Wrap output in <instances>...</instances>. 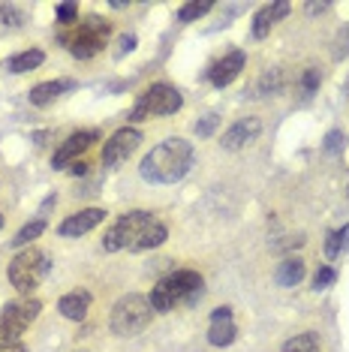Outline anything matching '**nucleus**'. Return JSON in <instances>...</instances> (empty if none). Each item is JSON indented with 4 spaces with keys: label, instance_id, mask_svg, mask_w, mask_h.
<instances>
[{
    "label": "nucleus",
    "instance_id": "obj_20",
    "mask_svg": "<svg viewBox=\"0 0 349 352\" xmlns=\"http://www.w3.org/2000/svg\"><path fill=\"white\" fill-rule=\"evenodd\" d=\"M214 10V3H208V0H193V3H184L178 10V21H184V25H190V21H196V19H202V15H208Z\"/></svg>",
    "mask_w": 349,
    "mask_h": 352
},
{
    "label": "nucleus",
    "instance_id": "obj_30",
    "mask_svg": "<svg viewBox=\"0 0 349 352\" xmlns=\"http://www.w3.org/2000/svg\"><path fill=\"white\" fill-rule=\"evenodd\" d=\"M340 139H344V133H337V130H335V133H328V139H325V148H328L331 154H335V151L340 148Z\"/></svg>",
    "mask_w": 349,
    "mask_h": 352
},
{
    "label": "nucleus",
    "instance_id": "obj_28",
    "mask_svg": "<svg viewBox=\"0 0 349 352\" xmlns=\"http://www.w3.org/2000/svg\"><path fill=\"white\" fill-rule=\"evenodd\" d=\"M346 54H349V28L340 30L337 45H335V58H346Z\"/></svg>",
    "mask_w": 349,
    "mask_h": 352
},
{
    "label": "nucleus",
    "instance_id": "obj_18",
    "mask_svg": "<svg viewBox=\"0 0 349 352\" xmlns=\"http://www.w3.org/2000/svg\"><path fill=\"white\" fill-rule=\"evenodd\" d=\"M69 87H73V82H43V85L30 87L27 97L34 106H49V102H54L63 91H69Z\"/></svg>",
    "mask_w": 349,
    "mask_h": 352
},
{
    "label": "nucleus",
    "instance_id": "obj_3",
    "mask_svg": "<svg viewBox=\"0 0 349 352\" xmlns=\"http://www.w3.org/2000/svg\"><path fill=\"white\" fill-rule=\"evenodd\" d=\"M157 223V217L150 211H130L124 217H117L112 223V229L102 235V250L106 253H117V250H139L145 232Z\"/></svg>",
    "mask_w": 349,
    "mask_h": 352
},
{
    "label": "nucleus",
    "instance_id": "obj_33",
    "mask_svg": "<svg viewBox=\"0 0 349 352\" xmlns=\"http://www.w3.org/2000/svg\"><path fill=\"white\" fill-rule=\"evenodd\" d=\"M87 172V163H73V169H69V175H85Z\"/></svg>",
    "mask_w": 349,
    "mask_h": 352
},
{
    "label": "nucleus",
    "instance_id": "obj_7",
    "mask_svg": "<svg viewBox=\"0 0 349 352\" xmlns=\"http://www.w3.org/2000/svg\"><path fill=\"white\" fill-rule=\"evenodd\" d=\"M49 274V256L39 247H27L10 262V283L21 295H30Z\"/></svg>",
    "mask_w": 349,
    "mask_h": 352
},
{
    "label": "nucleus",
    "instance_id": "obj_19",
    "mask_svg": "<svg viewBox=\"0 0 349 352\" xmlns=\"http://www.w3.org/2000/svg\"><path fill=\"white\" fill-rule=\"evenodd\" d=\"M45 60V54L39 52V49H30V52H21V54H15V58L6 60V73H12V76H21V73H30V69H36L39 63Z\"/></svg>",
    "mask_w": 349,
    "mask_h": 352
},
{
    "label": "nucleus",
    "instance_id": "obj_2",
    "mask_svg": "<svg viewBox=\"0 0 349 352\" xmlns=\"http://www.w3.org/2000/svg\"><path fill=\"white\" fill-rule=\"evenodd\" d=\"M202 289H205V280H202L199 271L181 268V271L166 274L160 283L150 289L148 301H150V307H154V314H169V310H174V307L196 304L202 298Z\"/></svg>",
    "mask_w": 349,
    "mask_h": 352
},
{
    "label": "nucleus",
    "instance_id": "obj_32",
    "mask_svg": "<svg viewBox=\"0 0 349 352\" xmlns=\"http://www.w3.org/2000/svg\"><path fill=\"white\" fill-rule=\"evenodd\" d=\"M0 352H27V346L25 343H12V346H3Z\"/></svg>",
    "mask_w": 349,
    "mask_h": 352
},
{
    "label": "nucleus",
    "instance_id": "obj_23",
    "mask_svg": "<svg viewBox=\"0 0 349 352\" xmlns=\"http://www.w3.org/2000/svg\"><path fill=\"white\" fill-rule=\"evenodd\" d=\"M346 238H349V226L337 229V232H331L328 241H325V256H328V259H335V256L346 247Z\"/></svg>",
    "mask_w": 349,
    "mask_h": 352
},
{
    "label": "nucleus",
    "instance_id": "obj_24",
    "mask_svg": "<svg viewBox=\"0 0 349 352\" xmlns=\"http://www.w3.org/2000/svg\"><path fill=\"white\" fill-rule=\"evenodd\" d=\"M335 280H337V271L328 268V265H322V268L313 274V286H316V289H325V286H331Z\"/></svg>",
    "mask_w": 349,
    "mask_h": 352
},
{
    "label": "nucleus",
    "instance_id": "obj_13",
    "mask_svg": "<svg viewBox=\"0 0 349 352\" xmlns=\"http://www.w3.org/2000/svg\"><path fill=\"white\" fill-rule=\"evenodd\" d=\"M235 338H238V328L232 322V310H229V307H217L211 314L208 343H211V346H232Z\"/></svg>",
    "mask_w": 349,
    "mask_h": 352
},
{
    "label": "nucleus",
    "instance_id": "obj_1",
    "mask_svg": "<svg viewBox=\"0 0 349 352\" xmlns=\"http://www.w3.org/2000/svg\"><path fill=\"white\" fill-rule=\"evenodd\" d=\"M193 160H196L193 145L187 139H181V135H174V139H166L157 148H150V154L142 160L139 172L150 184H178L193 169Z\"/></svg>",
    "mask_w": 349,
    "mask_h": 352
},
{
    "label": "nucleus",
    "instance_id": "obj_26",
    "mask_svg": "<svg viewBox=\"0 0 349 352\" xmlns=\"http://www.w3.org/2000/svg\"><path fill=\"white\" fill-rule=\"evenodd\" d=\"M58 21L60 25H73V21H78V3H58Z\"/></svg>",
    "mask_w": 349,
    "mask_h": 352
},
{
    "label": "nucleus",
    "instance_id": "obj_17",
    "mask_svg": "<svg viewBox=\"0 0 349 352\" xmlns=\"http://www.w3.org/2000/svg\"><path fill=\"white\" fill-rule=\"evenodd\" d=\"M274 280L277 286H283V289H292V286H298L301 280H304V262L298 259V256H289V259H283L280 265L274 271Z\"/></svg>",
    "mask_w": 349,
    "mask_h": 352
},
{
    "label": "nucleus",
    "instance_id": "obj_15",
    "mask_svg": "<svg viewBox=\"0 0 349 352\" xmlns=\"http://www.w3.org/2000/svg\"><path fill=\"white\" fill-rule=\"evenodd\" d=\"M289 10H292L289 3H265L256 15H253V36H256V39H265L268 34H271V28L277 25V21L286 19Z\"/></svg>",
    "mask_w": 349,
    "mask_h": 352
},
{
    "label": "nucleus",
    "instance_id": "obj_8",
    "mask_svg": "<svg viewBox=\"0 0 349 352\" xmlns=\"http://www.w3.org/2000/svg\"><path fill=\"white\" fill-rule=\"evenodd\" d=\"M43 304L36 298H21V301H12L3 307L0 314V349L3 346H12V343H21V334L30 328V322L39 316Z\"/></svg>",
    "mask_w": 349,
    "mask_h": 352
},
{
    "label": "nucleus",
    "instance_id": "obj_27",
    "mask_svg": "<svg viewBox=\"0 0 349 352\" xmlns=\"http://www.w3.org/2000/svg\"><path fill=\"white\" fill-rule=\"evenodd\" d=\"M217 124H220V118L217 115H205L199 124H196V133L199 135H211L214 130H217Z\"/></svg>",
    "mask_w": 349,
    "mask_h": 352
},
{
    "label": "nucleus",
    "instance_id": "obj_4",
    "mask_svg": "<svg viewBox=\"0 0 349 352\" xmlns=\"http://www.w3.org/2000/svg\"><path fill=\"white\" fill-rule=\"evenodd\" d=\"M150 316H154V307H150L148 295L130 292L117 298V304L112 307V331L117 338H136L150 325Z\"/></svg>",
    "mask_w": 349,
    "mask_h": 352
},
{
    "label": "nucleus",
    "instance_id": "obj_5",
    "mask_svg": "<svg viewBox=\"0 0 349 352\" xmlns=\"http://www.w3.org/2000/svg\"><path fill=\"white\" fill-rule=\"evenodd\" d=\"M109 21L97 19V15H91V19L78 21L73 30H67V34H60V43L69 49V54L78 60H87L93 58V54H100L106 49V39H109Z\"/></svg>",
    "mask_w": 349,
    "mask_h": 352
},
{
    "label": "nucleus",
    "instance_id": "obj_11",
    "mask_svg": "<svg viewBox=\"0 0 349 352\" xmlns=\"http://www.w3.org/2000/svg\"><path fill=\"white\" fill-rule=\"evenodd\" d=\"M244 63H247V54H244L241 49L223 54L220 60H214V63H211V69H208L211 85H214V87H226V85H232L235 78L241 76Z\"/></svg>",
    "mask_w": 349,
    "mask_h": 352
},
{
    "label": "nucleus",
    "instance_id": "obj_16",
    "mask_svg": "<svg viewBox=\"0 0 349 352\" xmlns=\"http://www.w3.org/2000/svg\"><path fill=\"white\" fill-rule=\"evenodd\" d=\"M58 310L60 316L73 319V322H82V319L87 316V310H91V292L87 289H73L67 292L63 298L58 301Z\"/></svg>",
    "mask_w": 349,
    "mask_h": 352
},
{
    "label": "nucleus",
    "instance_id": "obj_31",
    "mask_svg": "<svg viewBox=\"0 0 349 352\" xmlns=\"http://www.w3.org/2000/svg\"><path fill=\"white\" fill-rule=\"evenodd\" d=\"M133 49H136V36H133V34L121 36V54H124V52H133Z\"/></svg>",
    "mask_w": 349,
    "mask_h": 352
},
{
    "label": "nucleus",
    "instance_id": "obj_29",
    "mask_svg": "<svg viewBox=\"0 0 349 352\" xmlns=\"http://www.w3.org/2000/svg\"><path fill=\"white\" fill-rule=\"evenodd\" d=\"M277 85H280V76H277V73H268V76L259 82V91H268V87H271V91H274Z\"/></svg>",
    "mask_w": 349,
    "mask_h": 352
},
{
    "label": "nucleus",
    "instance_id": "obj_22",
    "mask_svg": "<svg viewBox=\"0 0 349 352\" xmlns=\"http://www.w3.org/2000/svg\"><path fill=\"white\" fill-rule=\"evenodd\" d=\"M0 25L3 28H21L25 25V12L15 3H0Z\"/></svg>",
    "mask_w": 349,
    "mask_h": 352
},
{
    "label": "nucleus",
    "instance_id": "obj_9",
    "mask_svg": "<svg viewBox=\"0 0 349 352\" xmlns=\"http://www.w3.org/2000/svg\"><path fill=\"white\" fill-rule=\"evenodd\" d=\"M142 145V133L136 126H124V130L112 133V139L102 145V166H117L126 157L136 154V148Z\"/></svg>",
    "mask_w": 349,
    "mask_h": 352
},
{
    "label": "nucleus",
    "instance_id": "obj_25",
    "mask_svg": "<svg viewBox=\"0 0 349 352\" xmlns=\"http://www.w3.org/2000/svg\"><path fill=\"white\" fill-rule=\"evenodd\" d=\"M316 87H319V69H307L304 78H301V94H304V100L313 97Z\"/></svg>",
    "mask_w": 349,
    "mask_h": 352
},
{
    "label": "nucleus",
    "instance_id": "obj_34",
    "mask_svg": "<svg viewBox=\"0 0 349 352\" xmlns=\"http://www.w3.org/2000/svg\"><path fill=\"white\" fill-rule=\"evenodd\" d=\"M307 10H311V12H322V10H328V6H325V3H311Z\"/></svg>",
    "mask_w": 349,
    "mask_h": 352
},
{
    "label": "nucleus",
    "instance_id": "obj_12",
    "mask_svg": "<svg viewBox=\"0 0 349 352\" xmlns=\"http://www.w3.org/2000/svg\"><path fill=\"white\" fill-rule=\"evenodd\" d=\"M102 220H106V211H102V208H85V211L69 214V217L60 223L58 235L60 238H78V235H85V232L97 229Z\"/></svg>",
    "mask_w": 349,
    "mask_h": 352
},
{
    "label": "nucleus",
    "instance_id": "obj_10",
    "mask_svg": "<svg viewBox=\"0 0 349 352\" xmlns=\"http://www.w3.org/2000/svg\"><path fill=\"white\" fill-rule=\"evenodd\" d=\"M97 139H100L97 130H78V133H73L58 151H54L52 166H54V169H67L69 163H78V154H85V151L91 148Z\"/></svg>",
    "mask_w": 349,
    "mask_h": 352
},
{
    "label": "nucleus",
    "instance_id": "obj_35",
    "mask_svg": "<svg viewBox=\"0 0 349 352\" xmlns=\"http://www.w3.org/2000/svg\"><path fill=\"white\" fill-rule=\"evenodd\" d=\"M0 229H3V217H0Z\"/></svg>",
    "mask_w": 349,
    "mask_h": 352
},
{
    "label": "nucleus",
    "instance_id": "obj_14",
    "mask_svg": "<svg viewBox=\"0 0 349 352\" xmlns=\"http://www.w3.org/2000/svg\"><path fill=\"white\" fill-rule=\"evenodd\" d=\"M259 133H262V124L256 121V118H241V121H235L223 133V142H220V145L229 148V151H238V148L250 145V142H256Z\"/></svg>",
    "mask_w": 349,
    "mask_h": 352
},
{
    "label": "nucleus",
    "instance_id": "obj_6",
    "mask_svg": "<svg viewBox=\"0 0 349 352\" xmlns=\"http://www.w3.org/2000/svg\"><path fill=\"white\" fill-rule=\"evenodd\" d=\"M181 106H184V97H181L178 87L157 82L136 100V106H133V111H130V121H148V118L174 115Z\"/></svg>",
    "mask_w": 349,
    "mask_h": 352
},
{
    "label": "nucleus",
    "instance_id": "obj_21",
    "mask_svg": "<svg viewBox=\"0 0 349 352\" xmlns=\"http://www.w3.org/2000/svg\"><path fill=\"white\" fill-rule=\"evenodd\" d=\"M43 232H45V220L39 217V220H34V223H27V226H25V229L19 232V235L12 238V247H25V244L34 241V238L43 235Z\"/></svg>",
    "mask_w": 349,
    "mask_h": 352
}]
</instances>
